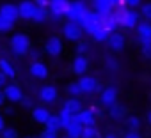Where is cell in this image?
I'll use <instances>...</instances> for the list:
<instances>
[{
	"instance_id": "cell-1",
	"label": "cell",
	"mask_w": 151,
	"mask_h": 138,
	"mask_svg": "<svg viewBox=\"0 0 151 138\" xmlns=\"http://www.w3.org/2000/svg\"><path fill=\"white\" fill-rule=\"evenodd\" d=\"M11 50L13 53L16 55H25L29 53L32 48H30V37L27 34H14L11 37Z\"/></svg>"
},
{
	"instance_id": "cell-2",
	"label": "cell",
	"mask_w": 151,
	"mask_h": 138,
	"mask_svg": "<svg viewBox=\"0 0 151 138\" xmlns=\"http://www.w3.org/2000/svg\"><path fill=\"white\" fill-rule=\"evenodd\" d=\"M80 27H82L84 30H87V32L93 36V32L101 27V16H100L98 13L87 11L86 16H84V20H82V23H80Z\"/></svg>"
},
{
	"instance_id": "cell-3",
	"label": "cell",
	"mask_w": 151,
	"mask_h": 138,
	"mask_svg": "<svg viewBox=\"0 0 151 138\" xmlns=\"http://www.w3.org/2000/svg\"><path fill=\"white\" fill-rule=\"evenodd\" d=\"M86 13H87V9H86L84 2H73L69 6V11H68L66 18H69V21H73V23H78L80 25L82 20H84V16H86Z\"/></svg>"
},
{
	"instance_id": "cell-4",
	"label": "cell",
	"mask_w": 151,
	"mask_h": 138,
	"mask_svg": "<svg viewBox=\"0 0 151 138\" xmlns=\"http://www.w3.org/2000/svg\"><path fill=\"white\" fill-rule=\"evenodd\" d=\"M62 34H64V37H66V39H69V41H78V39L82 37V34H84V28H82L78 23L69 21V23H66V25H64Z\"/></svg>"
},
{
	"instance_id": "cell-5",
	"label": "cell",
	"mask_w": 151,
	"mask_h": 138,
	"mask_svg": "<svg viewBox=\"0 0 151 138\" xmlns=\"http://www.w3.org/2000/svg\"><path fill=\"white\" fill-rule=\"evenodd\" d=\"M69 2L68 0H62V2H52L50 4V9H52V18L53 20H60L62 16H66L68 14V11H69Z\"/></svg>"
},
{
	"instance_id": "cell-6",
	"label": "cell",
	"mask_w": 151,
	"mask_h": 138,
	"mask_svg": "<svg viewBox=\"0 0 151 138\" xmlns=\"http://www.w3.org/2000/svg\"><path fill=\"white\" fill-rule=\"evenodd\" d=\"M36 2H30V0H23V2L18 6V11H20V18L23 20H32L34 13H36Z\"/></svg>"
},
{
	"instance_id": "cell-7",
	"label": "cell",
	"mask_w": 151,
	"mask_h": 138,
	"mask_svg": "<svg viewBox=\"0 0 151 138\" xmlns=\"http://www.w3.org/2000/svg\"><path fill=\"white\" fill-rule=\"evenodd\" d=\"M45 51L48 55H52V57L60 55V51H62V41L59 37H50L46 41V44H45Z\"/></svg>"
},
{
	"instance_id": "cell-8",
	"label": "cell",
	"mask_w": 151,
	"mask_h": 138,
	"mask_svg": "<svg viewBox=\"0 0 151 138\" xmlns=\"http://www.w3.org/2000/svg\"><path fill=\"white\" fill-rule=\"evenodd\" d=\"M39 99L43 103H53L57 99V89L53 85H45L39 90Z\"/></svg>"
},
{
	"instance_id": "cell-9",
	"label": "cell",
	"mask_w": 151,
	"mask_h": 138,
	"mask_svg": "<svg viewBox=\"0 0 151 138\" xmlns=\"http://www.w3.org/2000/svg\"><path fill=\"white\" fill-rule=\"evenodd\" d=\"M0 14L2 16H6L7 20H11L13 23L20 18V11H18V6H14V4H4L2 7H0Z\"/></svg>"
},
{
	"instance_id": "cell-10",
	"label": "cell",
	"mask_w": 151,
	"mask_h": 138,
	"mask_svg": "<svg viewBox=\"0 0 151 138\" xmlns=\"http://www.w3.org/2000/svg\"><path fill=\"white\" fill-rule=\"evenodd\" d=\"M78 85H80L82 92H86V94H91V92L98 90V82L93 76H82L78 80Z\"/></svg>"
},
{
	"instance_id": "cell-11",
	"label": "cell",
	"mask_w": 151,
	"mask_h": 138,
	"mask_svg": "<svg viewBox=\"0 0 151 138\" xmlns=\"http://www.w3.org/2000/svg\"><path fill=\"white\" fill-rule=\"evenodd\" d=\"M4 94H6V97H7L9 101H13V103H20V101L23 99V92H22V89H20L18 85H7V87L4 89Z\"/></svg>"
},
{
	"instance_id": "cell-12",
	"label": "cell",
	"mask_w": 151,
	"mask_h": 138,
	"mask_svg": "<svg viewBox=\"0 0 151 138\" xmlns=\"http://www.w3.org/2000/svg\"><path fill=\"white\" fill-rule=\"evenodd\" d=\"M116 99H117V89L116 87H107L103 92H101V103L105 106H114L116 105Z\"/></svg>"
},
{
	"instance_id": "cell-13",
	"label": "cell",
	"mask_w": 151,
	"mask_h": 138,
	"mask_svg": "<svg viewBox=\"0 0 151 138\" xmlns=\"http://www.w3.org/2000/svg\"><path fill=\"white\" fill-rule=\"evenodd\" d=\"M30 75L37 80H45L48 76V67L43 64V62H32L30 65Z\"/></svg>"
},
{
	"instance_id": "cell-14",
	"label": "cell",
	"mask_w": 151,
	"mask_h": 138,
	"mask_svg": "<svg viewBox=\"0 0 151 138\" xmlns=\"http://www.w3.org/2000/svg\"><path fill=\"white\" fill-rule=\"evenodd\" d=\"M75 120L80 122L84 127H89V126H94V113L91 110H82L78 115H75Z\"/></svg>"
},
{
	"instance_id": "cell-15",
	"label": "cell",
	"mask_w": 151,
	"mask_h": 138,
	"mask_svg": "<svg viewBox=\"0 0 151 138\" xmlns=\"http://www.w3.org/2000/svg\"><path fill=\"white\" fill-rule=\"evenodd\" d=\"M87 67H89V62H87V58L84 55H78L73 60V73L75 75H84L87 71Z\"/></svg>"
},
{
	"instance_id": "cell-16",
	"label": "cell",
	"mask_w": 151,
	"mask_h": 138,
	"mask_svg": "<svg viewBox=\"0 0 151 138\" xmlns=\"http://www.w3.org/2000/svg\"><path fill=\"white\" fill-rule=\"evenodd\" d=\"M107 43H109V46H110L114 51H121L123 46H124V37H123L121 34H117V32H112L110 37L107 39Z\"/></svg>"
},
{
	"instance_id": "cell-17",
	"label": "cell",
	"mask_w": 151,
	"mask_h": 138,
	"mask_svg": "<svg viewBox=\"0 0 151 138\" xmlns=\"http://www.w3.org/2000/svg\"><path fill=\"white\" fill-rule=\"evenodd\" d=\"M32 117H34V120H36V122H39V124H46V122H48V119L52 117V113H50L46 108L39 106V108H34V110H32Z\"/></svg>"
},
{
	"instance_id": "cell-18",
	"label": "cell",
	"mask_w": 151,
	"mask_h": 138,
	"mask_svg": "<svg viewBox=\"0 0 151 138\" xmlns=\"http://www.w3.org/2000/svg\"><path fill=\"white\" fill-rule=\"evenodd\" d=\"M64 110H68V112L73 113V115H78V113L82 112V103H80L77 97H71V99H68V101L64 103Z\"/></svg>"
},
{
	"instance_id": "cell-19",
	"label": "cell",
	"mask_w": 151,
	"mask_h": 138,
	"mask_svg": "<svg viewBox=\"0 0 151 138\" xmlns=\"http://www.w3.org/2000/svg\"><path fill=\"white\" fill-rule=\"evenodd\" d=\"M82 131H84V126L77 120H73V124L66 129V134L69 138H82Z\"/></svg>"
},
{
	"instance_id": "cell-20",
	"label": "cell",
	"mask_w": 151,
	"mask_h": 138,
	"mask_svg": "<svg viewBox=\"0 0 151 138\" xmlns=\"http://www.w3.org/2000/svg\"><path fill=\"white\" fill-rule=\"evenodd\" d=\"M0 73H4L7 78H14L16 73H14V67L9 64V60L6 58H0Z\"/></svg>"
},
{
	"instance_id": "cell-21",
	"label": "cell",
	"mask_w": 151,
	"mask_h": 138,
	"mask_svg": "<svg viewBox=\"0 0 151 138\" xmlns=\"http://www.w3.org/2000/svg\"><path fill=\"white\" fill-rule=\"evenodd\" d=\"M59 117H60V124H62V129H68L71 124H73V120H75V115L73 113H69L68 110H60V113H59Z\"/></svg>"
},
{
	"instance_id": "cell-22",
	"label": "cell",
	"mask_w": 151,
	"mask_h": 138,
	"mask_svg": "<svg viewBox=\"0 0 151 138\" xmlns=\"http://www.w3.org/2000/svg\"><path fill=\"white\" fill-rule=\"evenodd\" d=\"M45 126H46V129H50V131H55V133H57L59 129H62V124H60V117H59V115H52Z\"/></svg>"
},
{
	"instance_id": "cell-23",
	"label": "cell",
	"mask_w": 151,
	"mask_h": 138,
	"mask_svg": "<svg viewBox=\"0 0 151 138\" xmlns=\"http://www.w3.org/2000/svg\"><path fill=\"white\" fill-rule=\"evenodd\" d=\"M48 20V11L43 9V7H36V13L32 16V21L34 23H45Z\"/></svg>"
},
{
	"instance_id": "cell-24",
	"label": "cell",
	"mask_w": 151,
	"mask_h": 138,
	"mask_svg": "<svg viewBox=\"0 0 151 138\" xmlns=\"http://www.w3.org/2000/svg\"><path fill=\"white\" fill-rule=\"evenodd\" d=\"M135 25H137V13L128 11V13H126V16H124V20H123V27L132 28V27H135Z\"/></svg>"
},
{
	"instance_id": "cell-25",
	"label": "cell",
	"mask_w": 151,
	"mask_h": 138,
	"mask_svg": "<svg viewBox=\"0 0 151 138\" xmlns=\"http://www.w3.org/2000/svg\"><path fill=\"white\" fill-rule=\"evenodd\" d=\"M137 30H139L140 39H151V25L149 23H140L137 27Z\"/></svg>"
},
{
	"instance_id": "cell-26",
	"label": "cell",
	"mask_w": 151,
	"mask_h": 138,
	"mask_svg": "<svg viewBox=\"0 0 151 138\" xmlns=\"http://www.w3.org/2000/svg\"><path fill=\"white\" fill-rule=\"evenodd\" d=\"M110 30H107V28H103V27H100V28H96L94 32H93V37L96 39V41H107L109 37H110V34H109Z\"/></svg>"
},
{
	"instance_id": "cell-27",
	"label": "cell",
	"mask_w": 151,
	"mask_h": 138,
	"mask_svg": "<svg viewBox=\"0 0 151 138\" xmlns=\"http://www.w3.org/2000/svg\"><path fill=\"white\" fill-rule=\"evenodd\" d=\"M13 27H14V23H13L11 20H7L6 16L0 14V32H9Z\"/></svg>"
},
{
	"instance_id": "cell-28",
	"label": "cell",
	"mask_w": 151,
	"mask_h": 138,
	"mask_svg": "<svg viewBox=\"0 0 151 138\" xmlns=\"http://www.w3.org/2000/svg\"><path fill=\"white\" fill-rule=\"evenodd\" d=\"M110 115H112L114 119H121V117L124 115V108H123V106H119V105L116 103L114 106H110Z\"/></svg>"
},
{
	"instance_id": "cell-29",
	"label": "cell",
	"mask_w": 151,
	"mask_h": 138,
	"mask_svg": "<svg viewBox=\"0 0 151 138\" xmlns=\"http://www.w3.org/2000/svg\"><path fill=\"white\" fill-rule=\"evenodd\" d=\"M68 92H69V94H71L73 97L80 96V94H82V89H80L78 82H77V83H69V85H68Z\"/></svg>"
},
{
	"instance_id": "cell-30",
	"label": "cell",
	"mask_w": 151,
	"mask_h": 138,
	"mask_svg": "<svg viewBox=\"0 0 151 138\" xmlns=\"http://www.w3.org/2000/svg\"><path fill=\"white\" fill-rule=\"evenodd\" d=\"M98 133H96V127L94 126H89V127H84L82 131V138H96Z\"/></svg>"
},
{
	"instance_id": "cell-31",
	"label": "cell",
	"mask_w": 151,
	"mask_h": 138,
	"mask_svg": "<svg viewBox=\"0 0 151 138\" xmlns=\"http://www.w3.org/2000/svg\"><path fill=\"white\" fill-rule=\"evenodd\" d=\"M2 138H18V131L14 127H6L2 131Z\"/></svg>"
},
{
	"instance_id": "cell-32",
	"label": "cell",
	"mask_w": 151,
	"mask_h": 138,
	"mask_svg": "<svg viewBox=\"0 0 151 138\" xmlns=\"http://www.w3.org/2000/svg\"><path fill=\"white\" fill-rule=\"evenodd\" d=\"M126 124H128V127H130V131H137V127H139V124H140V120H139L137 117H130V119L126 120Z\"/></svg>"
},
{
	"instance_id": "cell-33",
	"label": "cell",
	"mask_w": 151,
	"mask_h": 138,
	"mask_svg": "<svg viewBox=\"0 0 151 138\" xmlns=\"http://www.w3.org/2000/svg\"><path fill=\"white\" fill-rule=\"evenodd\" d=\"M142 14H144V18H146V20H149V21H151V2L142 6Z\"/></svg>"
},
{
	"instance_id": "cell-34",
	"label": "cell",
	"mask_w": 151,
	"mask_h": 138,
	"mask_svg": "<svg viewBox=\"0 0 151 138\" xmlns=\"http://www.w3.org/2000/svg\"><path fill=\"white\" fill-rule=\"evenodd\" d=\"M39 138H59L57 136V133L55 131H50V129H45L41 134H39Z\"/></svg>"
},
{
	"instance_id": "cell-35",
	"label": "cell",
	"mask_w": 151,
	"mask_h": 138,
	"mask_svg": "<svg viewBox=\"0 0 151 138\" xmlns=\"http://www.w3.org/2000/svg\"><path fill=\"white\" fill-rule=\"evenodd\" d=\"M20 105H22L23 108H32V99L27 97V96H23V99L20 101Z\"/></svg>"
},
{
	"instance_id": "cell-36",
	"label": "cell",
	"mask_w": 151,
	"mask_h": 138,
	"mask_svg": "<svg viewBox=\"0 0 151 138\" xmlns=\"http://www.w3.org/2000/svg\"><path fill=\"white\" fill-rule=\"evenodd\" d=\"M34 2H36V6L37 7H43V9H46V7H50V0H34Z\"/></svg>"
},
{
	"instance_id": "cell-37",
	"label": "cell",
	"mask_w": 151,
	"mask_h": 138,
	"mask_svg": "<svg viewBox=\"0 0 151 138\" xmlns=\"http://www.w3.org/2000/svg\"><path fill=\"white\" fill-rule=\"evenodd\" d=\"M124 138H142V136H140L139 131H128V133L124 134Z\"/></svg>"
},
{
	"instance_id": "cell-38",
	"label": "cell",
	"mask_w": 151,
	"mask_h": 138,
	"mask_svg": "<svg viewBox=\"0 0 151 138\" xmlns=\"http://www.w3.org/2000/svg\"><path fill=\"white\" fill-rule=\"evenodd\" d=\"M6 82H7V76H6L4 73H0V89H6V87H7Z\"/></svg>"
},
{
	"instance_id": "cell-39",
	"label": "cell",
	"mask_w": 151,
	"mask_h": 138,
	"mask_svg": "<svg viewBox=\"0 0 151 138\" xmlns=\"http://www.w3.org/2000/svg\"><path fill=\"white\" fill-rule=\"evenodd\" d=\"M142 51H144L146 57H151V44H144L142 46Z\"/></svg>"
},
{
	"instance_id": "cell-40",
	"label": "cell",
	"mask_w": 151,
	"mask_h": 138,
	"mask_svg": "<svg viewBox=\"0 0 151 138\" xmlns=\"http://www.w3.org/2000/svg\"><path fill=\"white\" fill-rule=\"evenodd\" d=\"M126 6H130V7H137V6H140V0H126Z\"/></svg>"
},
{
	"instance_id": "cell-41",
	"label": "cell",
	"mask_w": 151,
	"mask_h": 138,
	"mask_svg": "<svg viewBox=\"0 0 151 138\" xmlns=\"http://www.w3.org/2000/svg\"><path fill=\"white\" fill-rule=\"evenodd\" d=\"M86 50H87V44H86V43H80V44H78V48H77V51H78V55H82V53H84Z\"/></svg>"
},
{
	"instance_id": "cell-42",
	"label": "cell",
	"mask_w": 151,
	"mask_h": 138,
	"mask_svg": "<svg viewBox=\"0 0 151 138\" xmlns=\"http://www.w3.org/2000/svg\"><path fill=\"white\" fill-rule=\"evenodd\" d=\"M39 55H41V51H39V50H30V57H32L34 60H36V58H39ZM36 62H37V60H36Z\"/></svg>"
},
{
	"instance_id": "cell-43",
	"label": "cell",
	"mask_w": 151,
	"mask_h": 138,
	"mask_svg": "<svg viewBox=\"0 0 151 138\" xmlns=\"http://www.w3.org/2000/svg\"><path fill=\"white\" fill-rule=\"evenodd\" d=\"M107 65H109L110 69H116V67H117V64L114 62V58H107Z\"/></svg>"
},
{
	"instance_id": "cell-44",
	"label": "cell",
	"mask_w": 151,
	"mask_h": 138,
	"mask_svg": "<svg viewBox=\"0 0 151 138\" xmlns=\"http://www.w3.org/2000/svg\"><path fill=\"white\" fill-rule=\"evenodd\" d=\"M4 129H6V122H4V117L0 115V133H2Z\"/></svg>"
},
{
	"instance_id": "cell-45",
	"label": "cell",
	"mask_w": 151,
	"mask_h": 138,
	"mask_svg": "<svg viewBox=\"0 0 151 138\" xmlns=\"http://www.w3.org/2000/svg\"><path fill=\"white\" fill-rule=\"evenodd\" d=\"M7 97H6V94H4V90H0V106L4 105V101H6Z\"/></svg>"
},
{
	"instance_id": "cell-46",
	"label": "cell",
	"mask_w": 151,
	"mask_h": 138,
	"mask_svg": "<svg viewBox=\"0 0 151 138\" xmlns=\"http://www.w3.org/2000/svg\"><path fill=\"white\" fill-rule=\"evenodd\" d=\"M147 122H149V124H151V112H149V113H147Z\"/></svg>"
},
{
	"instance_id": "cell-47",
	"label": "cell",
	"mask_w": 151,
	"mask_h": 138,
	"mask_svg": "<svg viewBox=\"0 0 151 138\" xmlns=\"http://www.w3.org/2000/svg\"><path fill=\"white\" fill-rule=\"evenodd\" d=\"M105 138H116V136H114V134H107Z\"/></svg>"
},
{
	"instance_id": "cell-48",
	"label": "cell",
	"mask_w": 151,
	"mask_h": 138,
	"mask_svg": "<svg viewBox=\"0 0 151 138\" xmlns=\"http://www.w3.org/2000/svg\"><path fill=\"white\" fill-rule=\"evenodd\" d=\"M50 2H62V0H50Z\"/></svg>"
},
{
	"instance_id": "cell-49",
	"label": "cell",
	"mask_w": 151,
	"mask_h": 138,
	"mask_svg": "<svg viewBox=\"0 0 151 138\" xmlns=\"http://www.w3.org/2000/svg\"><path fill=\"white\" fill-rule=\"evenodd\" d=\"M25 138H34V136H25Z\"/></svg>"
},
{
	"instance_id": "cell-50",
	"label": "cell",
	"mask_w": 151,
	"mask_h": 138,
	"mask_svg": "<svg viewBox=\"0 0 151 138\" xmlns=\"http://www.w3.org/2000/svg\"><path fill=\"white\" fill-rule=\"evenodd\" d=\"M94 2H101V0H94Z\"/></svg>"
},
{
	"instance_id": "cell-51",
	"label": "cell",
	"mask_w": 151,
	"mask_h": 138,
	"mask_svg": "<svg viewBox=\"0 0 151 138\" xmlns=\"http://www.w3.org/2000/svg\"><path fill=\"white\" fill-rule=\"evenodd\" d=\"M64 138H69V136H68V134H66V136H64Z\"/></svg>"
}]
</instances>
